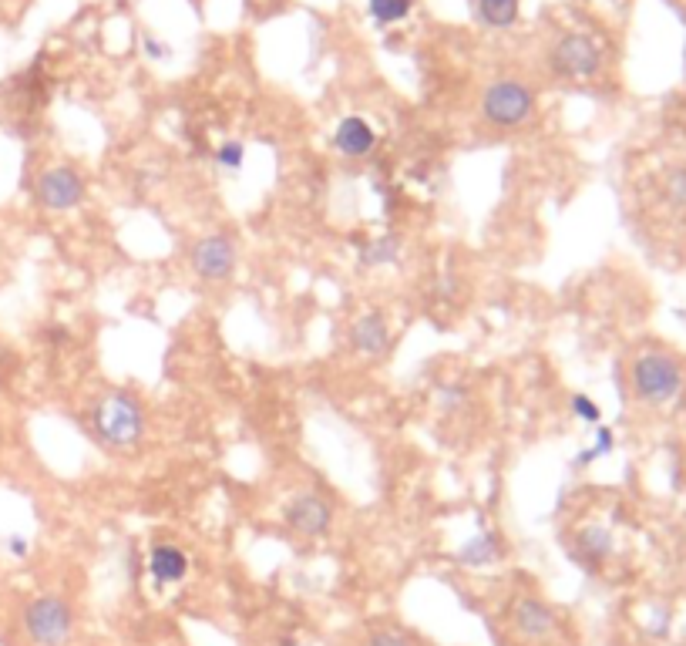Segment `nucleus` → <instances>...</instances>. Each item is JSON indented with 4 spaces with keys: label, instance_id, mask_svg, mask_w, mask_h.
I'll list each match as a JSON object with an SVG mask.
<instances>
[{
    "label": "nucleus",
    "instance_id": "obj_1",
    "mask_svg": "<svg viewBox=\"0 0 686 646\" xmlns=\"http://www.w3.org/2000/svg\"><path fill=\"white\" fill-rule=\"evenodd\" d=\"M91 431L108 448H135L145 435V411L132 394H105L91 408Z\"/></svg>",
    "mask_w": 686,
    "mask_h": 646
},
{
    "label": "nucleus",
    "instance_id": "obj_2",
    "mask_svg": "<svg viewBox=\"0 0 686 646\" xmlns=\"http://www.w3.org/2000/svg\"><path fill=\"white\" fill-rule=\"evenodd\" d=\"M535 112V95L532 88L522 85L515 78H502V81H491L481 95V115H485L488 125L495 128H515L525 125Z\"/></svg>",
    "mask_w": 686,
    "mask_h": 646
},
{
    "label": "nucleus",
    "instance_id": "obj_3",
    "mask_svg": "<svg viewBox=\"0 0 686 646\" xmlns=\"http://www.w3.org/2000/svg\"><path fill=\"white\" fill-rule=\"evenodd\" d=\"M71 630L74 613L61 596H37L24 606V633L34 646H64Z\"/></svg>",
    "mask_w": 686,
    "mask_h": 646
},
{
    "label": "nucleus",
    "instance_id": "obj_4",
    "mask_svg": "<svg viewBox=\"0 0 686 646\" xmlns=\"http://www.w3.org/2000/svg\"><path fill=\"white\" fill-rule=\"evenodd\" d=\"M683 371L673 357L666 354H643L633 364V391L646 404H666L680 394Z\"/></svg>",
    "mask_w": 686,
    "mask_h": 646
},
{
    "label": "nucleus",
    "instance_id": "obj_5",
    "mask_svg": "<svg viewBox=\"0 0 686 646\" xmlns=\"http://www.w3.org/2000/svg\"><path fill=\"white\" fill-rule=\"evenodd\" d=\"M549 64L559 78L569 81H586L596 78L602 68V51L596 48V41L586 38V34H565L559 44L549 54Z\"/></svg>",
    "mask_w": 686,
    "mask_h": 646
},
{
    "label": "nucleus",
    "instance_id": "obj_6",
    "mask_svg": "<svg viewBox=\"0 0 686 646\" xmlns=\"http://www.w3.org/2000/svg\"><path fill=\"white\" fill-rule=\"evenodd\" d=\"M34 196L44 209H51V212L74 209L81 199H85V179H81L74 169H68V165H54V169L37 175Z\"/></svg>",
    "mask_w": 686,
    "mask_h": 646
},
{
    "label": "nucleus",
    "instance_id": "obj_7",
    "mask_svg": "<svg viewBox=\"0 0 686 646\" xmlns=\"http://www.w3.org/2000/svg\"><path fill=\"white\" fill-rule=\"evenodd\" d=\"M192 270H196L202 280H226L229 273L236 270V243L226 233H212L202 236L196 246H192L189 256Z\"/></svg>",
    "mask_w": 686,
    "mask_h": 646
},
{
    "label": "nucleus",
    "instance_id": "obj_8",
    "mask_svg": "<svg viewBox=\"0 0 686 646\" xmlns=\"http://www.w3.org/2000/svg\"><path fill=\"white\" fill-rule=\"evenodd\" d=\"M286 522H290L293 532L300 535H327L333 525V509L330 502L317 492H300L296 498H290L286 505Z\"/></svg>",
    "mask_w": 686,
    "mask_h": 646
},
{
    "label": "nucleus",
    "instance_id": "obj_9",
    "mask_svg": "<svg viewBox=\"0 0 686 646\" xmlns=\"http://www.w3.org/2000/svg\"><path fill=\"white\" fill-rule=\"evenodd\" d=\"M512 626L518 636H525V640H549L555 633V613H552V606L542 603V599L522 596V599H515V606H512Z\"/></svg>",
    "mask_w": 686,
    "mask_h": 646
},
{
    "label": "nucleus",
    "instance_id": "obj_10",
    "mask_svg": "<svg viewBox=\"0 0 686 646\" xmlns=\"http://www.w3.org/2000/svg\"><path fill=\"white\" fill-rule=\"evenodd\" d=\"M350 347L364 357H384L391 350V330H387V320L380 313H364V317L354 320L350 327Z\"/></svg>",
    "mask_w": 686,
    "mask_h": 646
},
{
    "label": "nucleus",
    "instance_id": "obj_11",
    "mask_svg": "<svg viewBox=\"0 0 686 646\" xmlns=\"http://www.w3.org/2000/svg\"><path fill=\"white\" fill-rule=\"evenodd\" d=\"M333 145H337V152H340V155H347V159H364V155L374 152L377 132L370 128L367 118L347 115V118H343V122L337 125V132H333Z\"/></svg>",
    "mask_w": 686,
    "mask_h": 646
},
{
    "label": "nucleus",
    "instance_id": "obj_12",
    "mask_svg": "<svg viewBox=\"0 0 686 646\" xmlns=\"http://www.w3.org/2000/svg\"><path fill=\"white\" fill-rule=\"evenodd\" d=\"M148 576H152L155 586L182 583L189 576V556L179 546H169V542L152 546V552H148Z\"/></svg>",
    "mask_w": 686,
    "mask_h": 646
},
{
    "label": "nucleus",
    "instance_id": "obj_13",
    "mask_svg": "<svg viewBox=\"0 0 686 646\" xmlns=\"http://www.w3.org/2000/svg\"><path fill=\"white\" fill-rule=\"evenodd\" d=\"M609 552H613V535H609V529H602V525H589V529H582L576 535V542H572V556H576L582 566H592V569H596L599 562H606Z\"/></svg>",
    "mask_w": 686,
    "mask_h": 646
},
{
    "label": "nucleus",
    "instance_id": "obj_14",
    "mask_svg": "<svg viewBox=\"0 0 686 646\" xmlns=\"http://www.w3.org/2000/svg\"><path fill=\"white\" fill-rule=\"evenodd\" d=\"M498 556H502V542H498L495 532H478L475 539L458 549L461 566H491Z\"/></svg>",
    "mask_w": 686,
    "mask_h": 646
},
{
    "label": "nucleus",
    "instance_id": "obj_15",
    "mask_svg": "<svg viewBox=\"0 0 686 646\" xmlns=\"http://www.w3.org/2000/svg\"><path fill=\"white\" fill-rule=\"evenodd\" d=\"M518 7H522V0H478V17L481 24L488 27H512L518 21Z\"/></svg>",
    "mask_w": 686,
    "mask_h": 646
},
{
    "label": "nucleus",
    "instance_id": "obj_16",
    "mask_svg": "<svg viewBox=\"0 0 686 646\" xmlns=\"http://www.w3.org/2000/svg\"><path fill=\"white\" fill-rule=\"evenodd\" d=\"M397 253H401V239H397V236H377V239H370V246L360 249V263H367V266L394 263Z\"/></svg>",
    "mask_w": 686,
    "mask_h": 646
},
{
    "label": "nucleus",
    "instance_id": "obj_17",
    "mask_svg": "<svg viewBox=\"0 0 686 646\" xmlns=\"http://www.w3.org/2000/svg\"><path fill=\"white\" fill-rule=\"evenodd\" d=\"M411 4L414 0H367V11L380 27H387V24L404 21V17L411 14Z\"/></svg>",
    "mask_w": 686,
    "mask_h": 646
},
{
    "label": "nucleus",
    "instance_id": "obj_18",
    "mask_svg": "<svg viewBox=\"0 0 686 646\" xmlns=\"http://www.w3.org/2000/svg\"><path fill=\"white\" fill-rule=\"evenodd\" d=\"M613 445H616L613 431H609V428H599V435H596V445H592L589 451H582V455L576 458V465H592V461H596V458L609 455V451H613Z\"/></svg>",
    "mask_w": 686,
    "mask_h": 646
},
{
    "label": "nucleus",
    "instance_id": "obj_19",
    "mask_svg": "<svg viewBox=\"0 0 686 646\" xmlns=\"http://www.w3.org/2000/svg\"><path fill=\"white\" fill-rule=\"evenodd\" d=\"M216 162L222 165V169L239 172V169H243V162H246V149H243V145H239V142H226V145H219Z\"/></svg>",
    "mask_w": 686,
    "mask_h": 646
},
{
    "label": "nucleus",
    "instance_id": "obj_20",
    "mask_svg": "<svg viewBox=\"0 0 686 646\" xmlns=\"http://www.w3.org/2000/svg\"><path fill=\"white\" fill-rule=\"evenodd\" d=\"M367 646H417V643H414V636L404 630H377L367 640Z\"/></svg>",
    "mask_w": 686,
    "mask_h": 646
},
{
    "label": "nucleus",
    "instance_id": "obj_21",
    "mask_svg": "<svg viewBox=\"0 0 686 646\" xmlns=\"http://www.w3.org/2000/svg\"><path fill=\"white\" fill-rule=\"evenodd\" d=\"M572 414H576V418H582V421H589V424H599L602 421L599 404L592 401V398H586V394H576V398H572Z\"/></svg>",
    "mask_w": 686,
    "mask_h": 646
},
{
    "label": "nucleus",
    "instance_id": "obj_22",
    "mask_svg": "<svg viewBox=\"0 0 686 646\" xmlns=\"http://www.w3.org/2000/svg\"><path fill=\"white\" fill-rule=\"evenodd\" d=\"M670 199L673 202H680V206H686V172H673V179H670Z\"/></svg>",
    "mask_w": 686,
    "mask_h": 646
},
{
    "label": "nucleus",
    "instance_id": "obj_23",
    "mask_svg": "<svg viewBox=\"0 0 686 646\" xmlns=\"http://www.w3.org/2000/svg\"><path fill=\"white\" fill-rule=\"evenodd\" d=\"M7 552H11L14 559H24L27 556V539H21V535H11V539H7Z\"/></svg>",
    "mask_w": 686,
    "mask_h": 646
}]
</instances>
